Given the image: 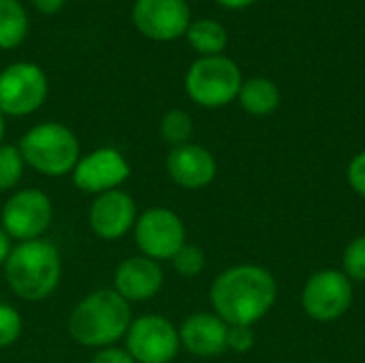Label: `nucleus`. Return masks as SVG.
I'll return each instance as SVG.
<instances>
[{
    "mask_svg": "<svg viewBox=\"0 0 365 363\" xmlns=\"http://www.w3.org/2000/svg\"><path fill=\"white\" fill-rule=\"evenodd\" d=\"M53 218V205L47 193L38 188L15 190L2 205L0 227L11 240H41Z\"/></svg>",
    "mask_w": 365,
    "mask_h": 363,
    "instance_id": "nucleus-7",
    "label": "nucleus"
},
{
    "mask_svg": "<svg viewBox=\"0 0 365 363\" xmlns=\"http://www.w3.org/2000/svg\"><path fill=\"white\" fill-rule=\"evenodd\" d=\"M11 237L4 233V229L0 227V267L6 263V259H9V255H11V250H13V246H11Z\"/></svg>",
    "mask_w": 365,
    "mask_h": 363,
    "instance_id": "nucleus-29",
    "label": "nucleus"
},
{
    "mask_svg": "<svg viewBox=\"0 0 365 363\" xmlns=\"http://www.w3.org/2000/svg\"><path fill=\"white\" fill-rule=\"evenodd\" d=\"M73 184L86 195L118 190L130 178V165L115 148H96L79 156L73 169Z\"/></svg>",
    "mask_w": 365,
    "mask_h": 363,
    "instance_id": "nucleus-11",
    "label": "nucleus"
},
{
    "mask_svg": "<svg viewBox=\"0 0 365 363\" xmlns=\"http://www.w3.org/2000/svg\"><path fill=\"white\" fill-rule=\"evenodd\" d=\"M274 276L259 265H235L216 276L210 289L214 315L227 325L252 327L276 304Z\"/></svg>",
    "mask_w": 365,
    "mask_h": 363,
    "instance_id": "nucleus-1",
    "label": "nucleus"
},
{
    "mask_svg": "<svg viewBox=\"0 0 365 363\" xmlns=\"http://www.w3.org/2000/svg\"><path fill=\"white\" fill-rule=\"evenodd\" d=\"M353 304V285L344 272L321 270L312 274L302 293V306L314 321L329 323L346 315Z\"/></svg>",
    "mask_w": 365,
    "mask_h": 363,
    "instance_id": "nucleus-10",
    "label": "nucleus"
},
{
    "mask_svg": "<svg viewBox=\"0 0 365 363\" xmlns=\"http://www.w3.org/2000/svg\"><path fill=\"white\" fill-rule=\"evenodd\" d=\"M180 332V344L197 357H218L227 351L229 325L212 312L190 315Z\"/></svg>",
    "mask_w": 365,
    "mask_h": 363,
    "instance_id": "nucleus-16",
    "label": "nucleus"
},
{
    "mask_svg": "<svg viewBox=\"0 0 365 363\" xmlns=\"http://www.w3.org/2000/svg\"><path fill=\"white\" fill-rule=\"evenodd\" d=\"M133 235L139 252L158 263L171 261L186 244V227L182 218L163 205L141 212L133 227Z\"/></svg>",
    "mask_w": 365,
    "mask_h": 363,
    "instance_id": "nucleus-8",
    "label": "nucleus"
},
{
    "mask_svg": "<svg viewBox=\"0 0 365 363\" xmlns=\"http://www.w3.org/2000/svg\"><path fill=\"white\" fill-rule=\"evenodd\" d=\"M186 94L205 109H218L237 98L242 73L227 56H201L186 73Z\"/></svg>",
    "mask_w": 365,
    "mask_h": 363,
    "instance_id": "nucleus-5",
    "label": "nucleus"
},
{
    "mask_svg": "<svg viewBox=\"0 0 365 363\" xmlns=\"http://www.w3.org/2000/svg\"><path fill=\"white\" fill-rule=\"evenodd\" d=\"M49 94V79L34 62H13L0 71V111L11 118H26L43 107Z\"/></svg>",
    "mask_w": 365,
    "mask_h": 363,
    "instance_id": "nucleus-6",
    "label": "nucleus"
},
{
    "mask_svg": "<svg viewBox=\"0 0 365 363\" xmlns=\"http://www.w3.org/2000/svg\"><path fill=\"white\" fill-rule=\"evenodd\" d=\"M28 167L45 178H64L73 173L81 150L77 135L62 122L34 124L17 143Z\"/></svg>",
    "mask_w": 365,
    "mask_h": 363,
    "instance_id": "nucleus-4",
    "label": "nucleus"
},
{
    "mask_svg": "<svg viewBox=\"0 0 365 363\" xmlns=\"http://www.w3.org/2000/svg\"><path fill=\"white\" fill-rule=\"evenodd\" d=\"M160 135L171 148L190 143L192 118L184 109H169L160 120Z\"/></svg>",
    "mask_w": 365,
    "mask_h": 363,
    "instance_id": "nucleus-20",
    "label": "nucleus"
},
{
    "mask_svg": "<svg viewBox=\"0 0 365 363\" xmlns=\"http://www.w3.org/2000/svg\"><path fill=\"white\" fill-rule=\"evenodd\" d=\"M130 323V304L113 289H96L73 308L68 334L77 344L101 351L124 338Z\"/></svg>",
    "mask_w": 365,
    "mask_h": 363,
    "instance_id": "nucleus-2",
    "label": "nucleus"
},
{
    "mask_svg": "<svg viewBox=\"0 0 365 363\" xmlns=\"http://www.w3.org/2000/svg\"><path fill=\"white\" fill-rule=\"evenodd\" d=\"M130 19L152 41H175L186 34L192 21L186 0H135Z\"/></svg>",
    "mask_w": 365,
    "mask_h": 363,
    "instance_id": "nucleus-12",
    "label": "nucleus"
},
{
    "mask_svg": "<svg viewBox=\"0 0 365 363\" xmlns=\"http://www.w3.org/2000/svg\"><path fill=\"white\" fill-rule=\"evenodd\" d=\"M26 163L17 145L2 143L0 145V193L13 190L24 178Z\"/></svg>",
    "mask_w": 365,
    "mask_h": 363,
    "instance_id": "nucleus-21",
    "label": "nucleus"
},
{
    "mask_svg": "<svg viewBox=\"0 0 365 363\" xmlns=\"http://www.w3.org/2000/svg\"><path fill=\"white\" fill-rule=\"evenodd\" d=\"M124 340L126 353L137 363H171L182 347L178 327L160 315L133 319Z\"/></svg>",
    "mask_w": 365,
    "mask_h": 363,
    "instance_id": "nucleus-9",
    "label": "nucleus"
},
{
    "mask_svg": "<svg viewBox=\"0 0 365 363\" xmlns=\"http://www.w3.org/2000/svg\"><path fill=\"white\" fill-rule=\"evenodd\" d=\"M173 270L184 278H195L205 270V252L195 244H184L171 259Z\"/></svg>",
    "mask_w": 365,
    "mask_h": 363,
    "instance_id": "nucleus-22",
    "label": "nucleus"
},
{
    "mask_svg": "<svg viewBox=\"0 0 365 363\" xmlns=\"http://www.w3.org/2000/svg\"><path fill=\"white\" fill-rule=\"evenodd\" d=\"M346 178H349V184L351 188L365 199V150L359 152L351 165H349V171H346Z\"/></svg>",
    "mask_w": 365,
    "mask_h": 363,
    "instance_id": "nucleus-26",
    "label": "nucleus"
},
{
    "mask_svg": "<svg viewBox=\"0 0 365 363\" xmlns=\"http://www.w3.org/2000/svg\"><path fill=\"white\" fill-rule=\"evenodd\" d=\"M41 15H56L64 9L66 0H30Z\"/></svg>",
    "mask_w": 365,
    "mask_h": 363,
    "instance_id": "nucleus-28",
    "label": "nucleus"
},
{
    "mask_svg": "<svg viewBox=\"0 0 365 363\" xmlns=\"http://www.w3.org/2000/svg\"><path fill=\"white\" fill-rule=\"evenodd\" d=\"M21 315L11 306L0 302V349L13 347L21 336Z\"/></svg>",
    "mask_w": 365,
    "mask_h": 363,
    "instance_id": "nucleus-23",
    "label": "nucleus"
},
{
    "mask_svg": "<svg viewBox=\"0 0 365 363\" xmlns=\"http://www.w3.org/2000/svg\"><path fill=\"white\" fill-rule=\"evenodd\" d=\"M4 133H6V118H4V116H2V111H0V145H2Z\"/></svg>",
    "mask_w": 365,
    "mask_h": 363,
    "instance_id": "nucleus-31",
    "label": "nucleus"
},
{
    "mask_svg": "<svg viewBox=\"0 0 365 363\" xmlns=\"http://www.w3.org/2000/svg\"><path fill=\"white\" fill-rule=\"evenodd\" d=\"M137 216L139 214L135 199L126 190L118 188L94 197L88 212V223L96 237L105 242H115L133 231Z\"/></svg>",
    "mask_w": 365,
    "mask_h": 363,
    "instance_id": "nucleus-13",
    "label": "nucleus"
},
{
    "mask_svg": "<svg viewBox=\"0 0 365 363\" xmlns=\"http://www.w3.org/2000/svg\"><path fill=\"white\" fill-rule=\"evenodd\" d=\"M342 265H344V274L349 276V280L365 282V235H359L346 246Z\"/></svg>",
    "mask_w": 365,
    "mask_h": 363,
    "instance_id": "nucleus-24",
    "label": "nucleus"
},
{
    "mask_svg": "<svg viewBox=\"0 0 365 363\" xmlns=\"http://www.w3.org/2000/svg\"><path fill=\"white\" fill-rule=\"evenodd\" d=\"M216 2L222 4V6H227V9H244V6L252 4L255 0H216Z\"/></svg>",
    "mask_w": 365,
    "mask_h": 363,
    "instance_id": "nucleus-30",
    "label": "nucleus"
},
{
    "mask_svg": "<svg viewBox=\"0 0 365 363\" xmlns=\"http://www.w3.org/2000/svg\"><path fill=\"white\" fill-rule=\"evenodd\" d=\"M169 178L186 190H199L214 182L218 165L210 150L197 143H184L171 148L165 160Z\"/></svg>",
    "mask_w": 365,
    "mask_h": 363,
    "instance_id": "nucleus-14",
    "label": "nucleus"
},
{
    "mask_svg": "<svg viewBox=\"0 0 365 363\" xmlns=\"http://www.w3.org/2000/svg\"><path fill=\"white\" fill-rule=\"evenodd\" d=\"M165 276L158 261L148 259L143 255H135L124 259L113 274V291L120 293L128 304L148 302L156 297L163 289Z\"/></svg>",
    "mask_w": 365,
    "mask_h": 363,
    "instance_id": "nucleus-15",
    "label": "nucleus"
},
{
    "mask_svg": "<svg viewBox=\"0 0 365 363\" xmlns=\"http://www.w3.org/2000/svg\"><path fill=\"white\" fill-rule=\"evenodd\" d=\"M186 39L192 45V49L199 51L201 56H220L229 41L225 26L216 19L190 21L186 30Z\"/></svg>",
    "mask_w": 365,
    "mask_h": 363,
    "instance_id": "nucleus-19",
    "label": "nucleus"
},
{
    "mask_svg": "<svg viewBox=\"0 0 365 363\" xmlns=\"http://www.w3.org/2000/svg\"><path fill=\"white\" fill-rule=\"evenodd\" d=\"M4 267L9 289L24 302H43L60 285L62 261L58 248L47 240L19 242Z\"/></svg>",
    "mask_w": 365,
    "mask_h": 363,
    "instance_id": "nucleus-3",
    "label": "nucleus"
},
{
    "mask_svg": "<svg viewBox=\"0 0 365 363\" xmlns=\"http://www.w3.org/2000/svg\"><path fill=\"white\" fill-rule=\"evenodd\" d=\"M90 363H137L128 353L126 349H118V347H107L96 351V355L92 357Z\"/></svg>",
    "mask_w": 365,
    "mask_h": 363,
    "instance_id": "nucleus-27",
    "label": "nucleus"
},
{
    "mask_svg": "<svg viewBox=\"0 0 365 363\" xmlns=\"http://www.w3.org/2000/svg\"><path fill=\"white\" fill-rule=\"evenodd\" d=\"M255 344V332L246 325H229L227 332V349L233 353H248Z\"/></svg>",
    "mask_w": 365,
    "mask_h": 363,
    "instance_id": "nucleus-25",
    "label": "nucleus"
},
{
    "mask_svg": "<svg viewBox=\"0 0 365 363\" xmlns=\"http://www.w3.org/2000/svg\"><path fill=\"white\" fill-rule=\"evenodd\" d=\"M237 98L244 111L252 116H267L276 111L280 103V90L274 81L265 77H252L248 81H242Z\"/></svg>",
    "mask_w": 365,
    "mask_h": 363,
    "instance_id": "nucleus-17",
    "label": "nucleus"
},
{
    "mask_svg": "<svg viewBox=\"0 0 365 363\" xmlns=\"http://www.w3.org/2000/svg\"><path fill=\"white\" fill-rule=\"evenodd\" d=\"M30 19L19 0H0V49L19 47L28 36Z\"/></svg>",
    "mask_w": 365,
    "mask_h": 363,
    "instance_id": "nucleus-18",
    "label": "nucleus"
}]
</instances>
